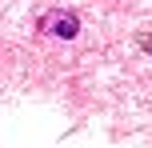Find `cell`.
Masks as SVG:
<instances>
[{
  "mask_svg": "<svg viewBox=\"0 0 152 148\" xmlns=\"http://www.w3.org/2000/svg\"><path fill=\"white\" fill-rule=\"evenodd\" d=\"M44 28H52V36H64V40H72L80 24H76V16H72V12H64V16L56 12V16H44Z\"/></svg>",
  "mask_w": 152,
  "mask_h": 148,
  "instance_id": "obj_1",
  "label": "cell"
}]
</instances>
